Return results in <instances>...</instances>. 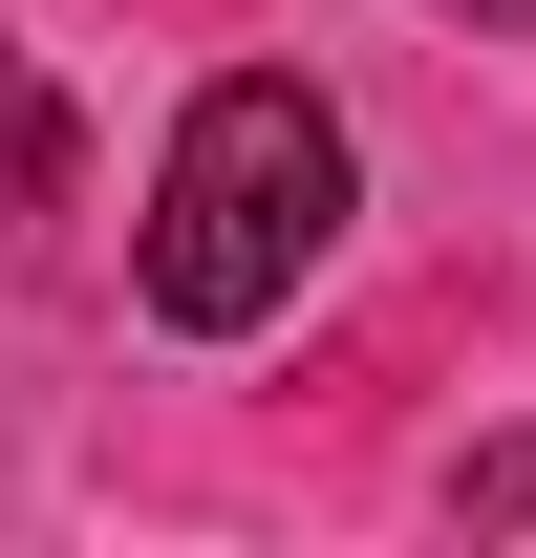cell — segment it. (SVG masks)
Listing matches in <instances>:
<instances>
[{
  "label": "cell",
  "instance_id": "1",
  "mask_svg": "<svg viewBox=\"0 0 536 558\" xmlns=\"http://www.w3.org/2000/svg\"><path fill=\"white\" fill-rule=\"evenodd\" d=\"M343 236V108L322 86H194V130H172V172H150V323H194V344H236V323H279L301 301V258Z\"/></svg>",
  "mask_w": 536,
  "mask_h": 558
},
{
  "label": "cell",
  "instance_id": "2",
  "mask_svg": "<svg viewBox=\"0 0 536 558\" xmlns=\"http://www.w3.org/2000/svg\"><path fill=\"white\" fill-rule=\"evenodd\" d=\"M0 194H44V108H22V65H0Z\"/></svg>",
  "mask_w": 536,
  "mask_h": 558
},
{
  "label": "cell",
  "instance_id": "3",
  "mask_svg": "<svg viewBox=\"0 0 536 558\" xmlns=\"http://www.w3.org/2000/svg\"><path fill=\"white\" fill-rule=\"evenodd\" d=\"M494 22H536V0H494Z\"/></svg>",
  "mask_w": 536,
  "mask_h": 558
}]
</instances>
